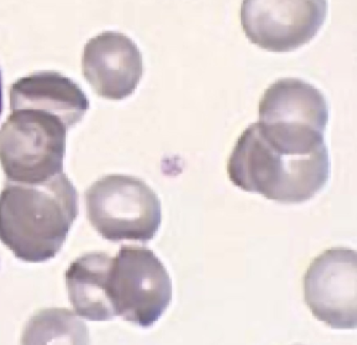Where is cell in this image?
I'll list each match as a JSON object with an SVG mask.
<instances>
[{
    "mask_svg": "<svg viewBox=\"0 0 357 345\" xmlns=\"http://www.w3.org/2000/svg\"><path fill=\"white\" fill-rule=\"evenodd\" d=\"M234 185L284 204L306 202L330 177L324 132L260 121L239 136L227 162Z\"/></svg>",
    "mask_w": 357,
    "mask_h": 345,
    "instance_id": "6da1fadb",
    "label": "cell"
},
{
    "mask_svg": "<svg viewBox=\"0 0 357 345\" xmlns=\"http://www.w3.org/2000/svg\"><path fill=\"white\" fill-rule=\"evenodd\" d=\"M78 209V192L63 171L40 183L7 180L0 192V240L22 261H49L61 250Z\"/></svg>",
    "mask_w": 357,
    "mask_h": 345,
    "instance_id": "7a4b0ae2",
    "label": "cell"
},
{
    "mask_svg": "<svg viewBox=\"0 0 357 345\" xmlns=\"http://www.w3.org/2000/svg\"><path fill=\"white\" fill-rule=\"evenodd\" d=\"M68 130L47 111H12L0 128V165L7 179L35 184L61 174Z\"/></svg>",
    "mask_w": 357,
    "mask_h": 345,
    "instance_id": "3957f363",
    "label": "cell"
},
{
    "mask_svg": "<svg viewBox=\"0 0 357 345\" xmlns=\"http://www.w3.org/2000/svg\"><path fill=\"white\" fill-rule=\"evenodd\" d=\"M87 217L100 236L112 242L152 240L162 225V202L143 180L112 174L85 192Z\"/></svg>",
    "mask_w": 357,
    "mask_h": 345,
    "instance_id": "277c9868",
    "label": "cell"
},
{
    "mask_svg": "<svg viewBox=\"0 0 357 345\" xmlns=\"http://www.w3.org/2000/svg\"><path fill=\"white\" fill-rule=\"evenodd\" d=\"M107 292L114 316L147 328L158 322L170 305L172 282L153 251L123 246L112 257Z\"/></svg>",
    "mask_w": 357,
    "mask_h": 345,
    "instance_id": "5b68a950",
    "label": "cell"
},
{
    "mask_svg": "<svg viewBox=\"0 0 357 345\" xmlns=\"http://www.w3.org/2000/svg\"><path fill=\"white\" fill-rule=\"evenodd\" d=\"M327 12V0H242L240 20L252 44L287 52L317 35Z\"/></svg>",
    "mask_w": 357,
    "mask_h": 345,
    "instance_id": "8992f818",
    "label": "cell"
},
{
    "mask_svg": "<svg viewBox=\"0 0 357 345\" xmlns=\"http://www.w3.org/2000/svg\"><path fill=\"white\" fill-rule=\"evenodd\" d=\"M357 259L353 249L336 247L313 259L304 276V299L312 315L335 330H355Z\"/></svg>",
    "mask_w": 357,
    "mask_h": 345,
    "instance_id": "52a82bcc",
    "label": "cell"
},
{
    "mask_svg": "<svg viewBox=\"0 0 357 345\" xmlns=\"http://www.w3.org/2000/svg\"><path fill=\"white\" fill-rule=\"evenodd\" d=\"M82 73L96 93L122 100L137 89L144 75L143 54L128 36L107 31L91 38L82 54Z\"/></svg>",
    "mask_w": 357,
    "mask_h": 345,
    "instance_id": "ba28073f",
    "label": "cell"
},
{
    "mask_svg": "<svg viewBox=\"0 0 357 345\" xmlns=\"http://www.w3.org/2000/svg\"><path fill=\"white\" fill-rule=\"evenodd\" d=\"M11 110L38 109L59 117L68 130L80 123L89 109L82 88L58 71L43 70L20 77L9 92Z\"/></svg>",
    "mask_w": 357,
    "mask_h": 345,
    "instance_id": "9c48e42d",
    "label": "cell"
},
{
    "mask_svg": "<svg viewBox=\"0 0 357 345\" xmlns=\"http://www.w3.org/2000/svg\"><path fill=\"white\" fill-rule=\"evenodd\" d=\"M259 121L305 125L325 132L329 106L314 86L296 77L271 84L259 102Z\"/></svg>",
    "mask_w": 357,
    "mask_h": 345,
    "instance_id": "30bf717a",
    "label": "cell"
},
{
    "mask_svg": "<svg viewBox=\"0 0 357 345\" xmlns=\"http://www.w3.org/2000/svg\"><path fill=\"white\" fill-rule=\"evenodd\" d=\"M112 259L105 252L87 253L66 270V290L80 317L91 321H106L114 317L107 292Z\"/></svg>",
    "mask_w": 357,
    "mask_h": 345,
    "instance_id": "8fae6325",
    "label": "cell"
},
{
    "mask_svg": "<svg viewBox=\"0 0 357 345\" xmlns=\"http://www.w3.org/2000/svg\"><path fill=\"white\" fill-rule=\"evenodd\" d=\"M3 70H1V66H0V116L3 113Z\"/></svg>",
    "mask_w": 357,
    "mask_h": 345,
    "instance_id": "7c38bea8",
    "label": "cell"
}]
</instances>
